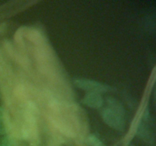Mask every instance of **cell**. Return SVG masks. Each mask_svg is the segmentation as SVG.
<instances>
[{"label": "cell", "mask_w": 156, "mask_h": 146, "mask_svg": "<svg viewBox=\"0 0 156 146\" xmlns=\"http://www.w3.org/2000/svg\"><path fill=\"white\" fill-rule=\"evenodd\" d=\"M74 84L76 87L80 89L87 91L88 92H96V93H106L113 90V88L107 85L100 83L98 82L88 79H76L74 81Z\"/></svg>", "instance_id": "6da1fadb"}, {"label": "cell", "mask_w": 156, "mask_h": 146, "mask_svg": "<svg viewBox=\"0 0 156 146\" xmlns=\"http://www.w3.org/2000/svg\"><path fill=\"white\" fill-rule=\"evenodd\" d=\"M82 101L85 105L94 109L101 107L104 103V100L101 95L96 92H88Z\"/></svg>", "instance_id": "3957f363"}, {"label": "cell", "mask_w": 156, "mask_h": 146, "mask_svg": "<svg viewBox=\"0 0 156 146\" xmlns=\"http://www.w3.org/2000/svg\"><path fill=\"white\" fill-rule=\"evenodd\" d=\"M0 146H12V141L5 138L2 142H0Z\"/></svg>", "instance_id": "52a82bcc"}, {"label": "cell", "mask_w": 156, "mask_h": 146, "mask_svg": "<svg viewBox=\"0 0 156 146\" xmlns=\"http://www.w3.org/2000/svg\"><path fill=\"white\" fill-rule=\"evenodd\" d=\"M4 115H5V113H4V111H3V109L1 107V106H0V123L3 122Z\"/></svg>", "instance_id": "ba28073f"}, {"label": "cell", "mask_w": 156, "mask_h": 146, "mask_svg": "<svg viewBox=\"0 0 156 146\" xmlns=\"http://www.w3.org/2000/svg\"><path fill=\"white\" fill-rule=\"evenodd\" d=\"M107 102H108V108H110V109H111L112 110L115 111V112L118 113L119 114H120L121 116H124L125 115L124 108H123L122 103H120L118 100L110 97L107 99Z\"/></svg>", "instance_id": "277c9868"}, {"label": "cell", "mask_w": 156, "mask_h": 146, "mask_svg": "<svg viewBox=\"0 0 156 146\" xmlns=\"http://www.w3.org/2000/svg\"><path fill=\"white\" fill-rule=\"evenodd\" d=\"M87 144L91 146H104V144L98 137L94 135H89L86 139Z\"/></svg>", "instance_id": "5b68a950"}, {"label": "cell", "mask_w": 156, "mask_h": 146, "mask_svg": "<svg viewBox=\"0 0 156 146\" xmlns=\"http://www.w3.org/2000/svg\"><path fill=\"white\" fill-rule=\"evenodd\" d=\"M28 38L31 41H33L34 43H39L41 42V39H42V36H41V33L36 30H29L28 32Z\"/></svg>", "instance_id": "8992f818"}, {"label": "cell", "mask_w": 156, "mask_h": 146, "mask_svg": "<svg viewBox=\"0 0 156 146\" xmlns=\"http://www.w3.org/2000/svg\"><path fill=\"white\" fill-rule=\"evenodd\" d=\"M102 118L109 126L116 130H123L125 127L124 116L107 107L102 111Z\"/></svg>", "instance_id": "7a4b0ae2"}, {"label": "cell", "mask_w": 156, "mask_h": 146, "mask_svg": "<svg viewBox=\"0 0 156 146\" xmlns=\"http://www.w3.org/2000/svg\"><path fill=\"white\" fill-rule=\"evenodd\" d=\"M5 132V131H4V129H1V128H0V135H2V134H3Z\"/></svg>", "instance_id": "9c48e42d"}]
</instances>
